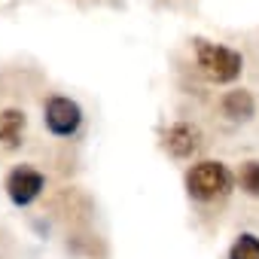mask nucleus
<instances>
[{"label": "nucleus", "instance_id": "nucleus-9", "mask_svg": "<svg viewBox=\"0 0 259 259\" xmlns=\"http://www.w3.org/2000/svg\"><path fill=\"white\" fill-rule=\"evenodd\" d=\"M229 259H259V235L241 232L229 247Z\"/></svg>", "mask_w": 259, "mask_h": 259}, {"label": "nucleus", "instance_id": "nucleus-5", "mask_svg": "<svg viewBox=\"0 0 259 259\" xmlns=\"http://www.w3.org/2000/svg\"><path fill=\"white\" fill-rule=\"evenodd\" d=\"M162 144L174 159H192L198 153V147H201V132L192 122H174V125L165 128Z\"/></svg>", "mask_w": 259, "mask_h": 259}, {"label": "nucleus", "instance_id": "nucleus-1", "mask_svg": "<svg viewBox=\"0 0 259 259\" xmlns=\"http://www.w3.org/2000/svg\"><path fill=\"white\" fill-rule=\"evenodd\" d=\"M192 52H195V64H198V73L213 82V85H229L235 82L241 73H244V55L226 43H213V40H204V37H195L192 40Z\"/></svg>", "mask_w": 259, "mask_h": 259}, {"label": "nucleus", "instance_id": "nucleus-7", "mask_svg": "<svg viewBox=\"0 0 259 259\" xmlns=\"http://www.w3.org/2000/svg\"><path fill=\"white\" fill-rule=\"evenodd\" d=\"M220 110H223V116L232 119V122H247V119H253V113H256V98H253L247 89H232V92H226V95L220 98Z\"/></svg>", "mask_w": 259, "mask_h": 259}, {"label": "nucleus", "instance_id": "nucleus-6", "mask_svg": "<svg viewBox=\"0 0 259 259\" xmlns=\"http://www.w3.org/2000/svg\"><path fill=\"white\" fill-rule=\"evenodd\" d=\"M28 132V113L22 107H4L0 110V150H16L22 147Z\"/></svg>", "mask_w": 259, "mask_h": 259}, {"label": "nucleus", "instance_id": "nucleus-3", "mask_svg": "<svg viewBox=\"0 0 259 259\" xmlns=\"http://www.w3.org/2000/svg\"><path fill=\"white\" fill-rule=\"evenodd\" d=\"M82 119H85L82 107L67 95H49L43 104V125L52 138H61V141L76 138L82 128Z\"/></svg>", "mask_w": 259, "mask_h": 259}, {"label": "nucleus", "instance_id": "nucleus-2", "mask_svg": "<svg viewBox=\"0 0 259 259\" xmlns=\"http://www.w3.org/2000/svg\"><path fill=\"white\" fill-rule=\"evenodd\" d=\"M235 186L232 171L226 168V162L217 159H201L186 171V195L198 204H213L223 201Z\"/></svg>", "mask_w": 259, "mask_h": 259}, {"label": "nucleus", "instance_id": "nucleus-4", "mask_svg": "<svg viewBox=\"0 0 259 259\" xmlns=\"http://www.w3.org/2000/svg\"><path fill=\"white\" fill-rule=\"evenodd\" d=\"M46 189V174L34 165H13L7 180H4V192L16 207H31Z\"/></svg>", "mask_w": 259, "mask_h": 259}, {"label": "nucleus", "instance_id": "nucleus-8", "mask_svg": "<svg viewBox=\"0 0 259 259\" xmlns=\"http://www.w3.org/2000/svg\"><path fill=\"white\" fill-rule=\"evenodd\" d=\"M235 183H238V189H241L244 195L259 198V159L241 162V168H238V174H235Z\"/></svg>", "mask_w": 259, "mask_h": 259}]
</instances>
